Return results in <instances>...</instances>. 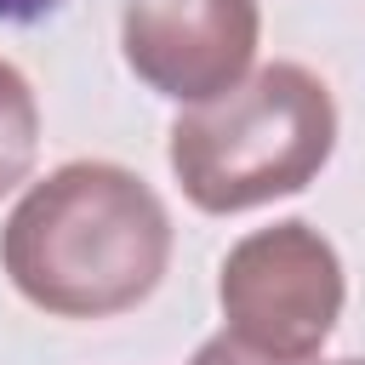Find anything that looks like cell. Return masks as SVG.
<instances>
[{
  "mask_svg": "<svg viewBox=\"0 0 365 365\" xmlns=\"http://www.w3.org/2000/svg\"><path fill=\"white\" fill-rule=\"evenodd\" d=\"M171 262L160 194L108 160H68L40 177L0 228V268L23 302L57 319L137 308Z\"/></svg>",
  "mask_w": 365,
  "mask_h": 365,
  "instance_id": "cell-1",
  "label": "cell"
},
{
  "mask_svg": "<svg viewBox=\"0 0 365 365\" xmlns=\"http://www.w3.org/2000/svg\"><path fill=\"white\" fill-rule=\"evenodd\" d=\"M336 148L331 86L302 63H262L234 91L171 120V171L182 194L211 211H251L302 194Z\"/></svg>",
  "mask_w": 365,
  "mask_h": 365,
  "instance_id": "cell-2",
  "label": "cell"
},
{
  "mask_svg": "<svg viewBox=\"0 0 365 365\" xmlns=\"http://www.w3.org/2000/svg\"><path fill=\"white\" fill-rule=\"evenodd\" d=\"M217 302L228 336L279 359H314L342 314V257L319 228L285 217L222 257Z\"/></svg>",
  "mask_w": 365,
  "mask_h": 365,
  "instance_id": "cell-3",
  "label": "cell"
},
{
  "mask_svg": "<svg viewBox=\"0 0 365 365\" xmlns=\"http://www.w3.org/2000/svg\"><path fill=\"white\" fill-rule=\"evenodd\" d=\"M257 0H125L120 51L125 68L177 103H211L234 91L257 57Z\"/></svg>",
  "mask_w": 365,
  "mask_h": 365,
  "instance_id": "cell-4",
  "label": "cell"
},
{
  "mask_svg": "<svg viewBox=\"0 0 365 365\" xmlns=\"http://www.w3.org/2000/svg\"><path fill=\"white\" fill-rule=\"evenodd\" d=\"M40 154V103L29 80L0 57V194H11Z\"/></svg>",
  "mask_w": 365,
  "mask_h": 365,
  "instance_id": "cell-5",
  "label": "cell"
},
{
  "mask_svg": "<svg viewBox=\"0 0 365 365\" xmlns=\"http://www.w3.org/2000/svg\"><path fill=\"white\" fill-rule=\"evenodd\" d=\"M188 365H314V359H279V354H262V348H251V342H240V336H211Z\"/></svg>",
  "mask_w": 365,
  "mask_h": 365,
  "instance_id": "cell-6",
  "label": "cell"
},
{
  "mask_svg": "<svg viewBox=\"0 0 365 365\" xmlns=\"http://www.w3.org/2000/svg\"><path fill=\"white\" fill-rule=\"evenodd\" d=\"M336 365H365V359H336Z\"/></svg>",
  "mask_w": 365,
  "mask_h": 365,
  "instance_id": "cell-7",
  "label": "cell"
}]
</instances>
